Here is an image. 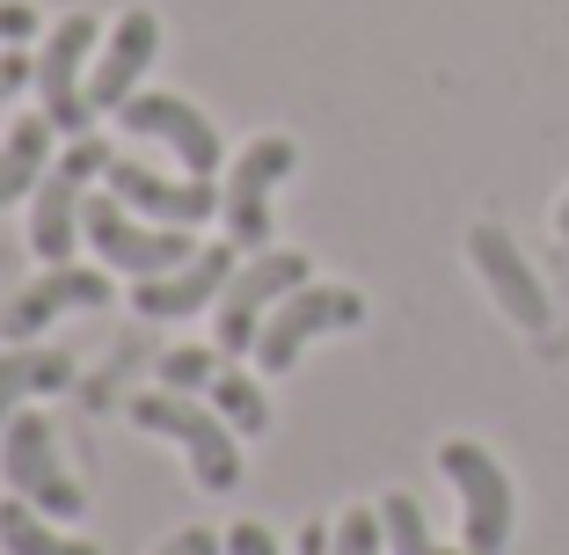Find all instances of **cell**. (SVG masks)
I'll list each match as a JSON object with an SVG mask.
<instances>
[{"label":"cell","instance_id":"3","mask_svg":"<svg viewBox=\"0 0 569 555\" xmlns=\"http://www.w3.org/2000/svg\"><path fill=\"white\" fill-rule=\"evenodd\" d=\"M0 475H8V489H16L22 505H37L44 519H81V512H88L81 483H73L67 460H59L51 424L30 417V409H16L8 432H0Z\"/></svg>","mask_w":569,"mask_h":555},{"label":"cell","instance_id":"10","mask_svg":"<svg viewBox=\"0 0 569 555\" xmlns=\"http://www.w3.org/2000/svg\"><path fill=\"white\" fill-rule=\"evenodd\" d=\"M468 264L482 270L489 300H497L503 315L519 321L526 337H540V329H548V321H555V307H548V286H540V278H533V264H526V256H519V241L503 235L497 219H482V227H475V235H468Z\"/></svg>","mask_w":569,"mask_h":555},{"label":"cell","instance_id":"4","mask_svg":"<svg viewBox=\"0 0 569 555\" xmlns=\"http://www.w3.org/2000/svg\"><path fill=\"white\" fill-rule=\"evenodd\" d=\"M132 424L176 438V446L190 454V468H198L204 489H234L241 483L234 424L219 417V409H204V403H190V395H176V387H161V395H139V403H132Z\"/></svg>","mask_w":569,"mask_h":555},{"label":"cell","instance_id":"16","mask_svg":"<svg viewBox=\"0 0 569 555\" xmlns=\"http://www.w3.org/2000/svg\"><path fill=\"white\" fill-rule=\"evenodd\" d=\"M73 380V358L67 351H44V344H8L0 351V432L16 417L22 395H59Z\"/></svg>","mask_w":569,"mask_h":555},{"label":"cell","instance_id":"20","mask_svg":"<svg viewBox=\"0 0 569 555\" xmlns=\"http://www.w3.org/2000/svg\"><path fill=\"white\" fill-rule=\"evenodd\" d=\"M212 403H219V417L234 424V432H263V424H270V403H263V387H256L249 373H219Z\"/></svg>","mask_w":569,"mask_h":555},{"label":"cell","instance_id":"26","mask_svg":"<svg viewBox=\"0 0 569 555\" xmlns=\"http://www.w3.org/2000/svg\"><path fill=\"white\" fill-rule=\"evenodd\" d=\"M161 555H219V541L204 534V526H183L176 541H161Z\"/></svg>","mask_w":569,"mask_h":555},{"label":"cell","instance_id":"13","mask_svg":"<svg viewBox=\"0 0 569 555\" xmlns=\"http://www.w3.org/2000/svg\"><path fill=\"white\" fill-rule=\"evenodd\" d=\"M110 278H102V270H73V264H51L44 278H37V286H22L16 293V307H8V321H0V329H8V344H30L37 329H44V321H59V315H73V307H110Z\"/></svg>","mask_w":569,"mask_h":555},{"label":"cell","instance_id":"15","mask_svg":"<svg viewBox=\"0 0 569 555\" xmlns=\"http://www.w3.org/2000/svg\"><path fill=\"white\" fill-rule=\"evenodd\" d=\"M153 51H161V22H153V8H132V16L110 30V51L96 59V73H88V102H96V110H124L132 88L147 81Z\"/></svg>","mask_w":569,"mask_h":555},{"label":"cell","instance_id":"23","mask_svg":"<svg viewBox=\"0 0 569 555\" xmlns=\"http://www.w3.org/2000/svg\"><path fill=\"white\" fill-rule=\"evenodd\" d=\"M37 37V8L30 0H0V44H30Z\"/></svg>","mask_w":569,"mask_h":555},{"label":"cell","instance_id":"19","mask_svg":"<svg viewBox=\"0 0 569 555\" xmlns=\"http://www.w3.org/2000/svg\"><path fill=\"white\" fill-rule=\"evenodd\" d=\"M380 526H387V555H468V548H446V541L423 526V505L417 497H380Z\"/></svg>","mask_w":569,"mask_h":555},{"label":"cell","instance_id":"25","mask_svg":"<svg viewBox=\"0 0 569 555\" xmlns=\"http://www.w3.org/2000/svg\"><path fill=\"white\" fill-rule=\"evenodd\" d=\"M22 81H37V59H30V51H22V44H8V51H0V102L16 96Z\"/></svg>","mask_w":569,"mask_h":555},{"label":"cell","instance_id":"2","mask_svg":"<svg viewBox=\"0 0 569 555\" xmlns=\"http://www.w3.org/2000/svg\"><path fill=\"white\" fill-rule=\"evenodd\" d=\"M110 161H118V147L88 132V139H73V147L44 169V184H37V205H30V249L44 256V264H67V256H73L88 184H96V176H110Z\"/></svg>","mask_w":569,"mask_h":555},{"label":"cell","instance_id":"5","mask_svg":"<svg viewBox=\"0 0 569 555\" xmlns=\"http://www.w3.org/2000/svg\"><path fill=\"white\" fill-rule=\"evenodd\" d=\"M300 286H315V278H307V256H292V249H256V264H241L234 278H227V293H219V329H212L219 351H227V358L256 351L270 307H278L284 293H300Z\"/></svg>","mask_w":569,"mask_h":555},{"label":"cell","instance_id":"1","mask_svg":"<svg viewBox=\"0 0 569 555\" xmlns=\"http://www.w3.org/2000/svg\"><path fill=\"white\" fill-rule=\"evenodd\" d=\"M438 468L460 489V541H468V555H503L511 548L519 497H511V475L497 468V454L475 446V438H446L438 446Z\"/></svg>","mask_w":569,"mask_h":555},{"label":"cell","instance_id":"22","mask_svg":"<svg viewBox=\"0 0 569 555\" xmlns=\"http://www.w3.org/2000/svg\"><path fill=\"white\" fill-rule=\"evenodd\" d=\"M161 380L176 387V395H212L219 358H212V351H168V358H161Z\"/></svg>","mask_w":569,"mask_h":555},{"label":"cell","instance_id":"24","mask_svg":"<svg viewBox=\"0 0 569 555\" xmlns=\"http://www.w3.org/2000/svg\"><path fill=\"white\" fill-rule=\"evenodd\" d=\"M227 555H278V534H270L263 519H241L234 534H227Z\"/></svg>","mask_w":569,"mask_h":555},{"label":"cell","instance_id":"14","mask_svg":"<svg viewBox=\"0 0 569 555\" xmlns=\"http://www.w3.org/2000/svg\"><path fill=\"white\" fill-rule=\"evenodd\" d=\"M234 249L219 241V249H198L190 264H176V270H161V278H139L132 286V307L147 321H176V315H198L212 293H227V278H234Z\"/></svg>","mask_w":569,"mask_h":555},{"label":"cell","instance_id":"9","mask_svg":"<svg viewBox=\"0 0 569 555\" xmlns=\"http://www.w3.org/2000/svg\"><path fill=\"white\" fill-rule=\"evenodd\" d=\"M292 169H300V147H292L284 132H263V139L241 147L234 176H227V205H219L241 249H263L270 241V190H278Z\"/></svg>","mask_w":569,"mask_h":555},{"label":"cell","instance_id":"18","mask_svg":"<svg viewBox=\"0 0 569 555\" xmlns=\"http://www.w3.org/2000/svg\"><path fill=\"white\" fill-rule=\"evenodd\" d=\"M0 548L8 555H102V548H88V541H67L37 505H22L16 489L0 497Z\"/></svg>","mask_w":569,"mask_h":555},{"label":"cell","instance_id":"11","mask_svg":"<svg viewBox=\"0 0 569 555\" xmlns=\"http://www.w3.org/2000/svg\"><path fill=\"white\" fill-rule=\"evenodd\" d=\"M118 118H124V132H132V139H161V147L176 153L190 176H212L219 169V132H212V118H204V110H190L183 96H132Z\"/></svg>","mask_w":569,"mask_h":555},{"label":"cell","instance_id":"7","mask_svg":"<svg viewBox=\"0 0 569 555\" xmlns=\"http://www.w3.org/2000/svg\"><path fill=\"white\" fill-rule=\"evenodd\" d=\"M81 235L96 241L102 264L132 270V278H161V270L190 264V227H139L132 212H124V198H88L81 205Z\"/></svg>","mask_w":569,"mask_h":555},{"label":"cell","instance_id":"6","mask_svg":"<svg viewBox=\"0 0 569 555\" xmlns=\"http://www.w3.org/2000/svg\"><path fill=\"white\" fill-rule=\"evenodd\" d=\"M358 321H366V300H358L351 286H300V293H284V300L270 307L263 337H256V366H263V373H284L315 337L358 329Z\"/></svg>","mask_w":569,"mask_h":555},{"label":"cell","instance_id":"21","mask_svg":"<svg viewBox=\"0 0 569 555\" xmlns=\"http://www.w3.org/2000/svg\"><path fill=\"white\" fill-rule=\"evenodd\" d=\"M329 555H387V526H380V512H343L336 519V534H329Z\"/></svg>","mask_w":569,"mask_h":555},{"label":"cell","instance_id":"12","mask_svg":"<svg viewBox=\"0 0 569 555\" xmlns=\"http://www.w3.org/2000/svg\"><path fill=\"white\" fill-rule=\"evenodd\" d=\"M110 190H118L132 212H153L161 227H198V219H212L227 198H212V184L204 176H183V184H168V176H153L147 161H132V153H118L110 161Z\"/></svg>","mask_w":569,"mask_h":555},{"label":"cell","instance_id":"17","mask_svg":"<svg viewBox=\"0 0 569 555\" xmlns=\"http://www.w3.org/2000/svg\"><path fill=\"white\" fill-rule=\"evenodd\" d=\"M44 161H51V118L37 110V118H22L0 139V205H16L22 190L44 184Z\"/></svg>","mask_w":569,"mask_h":555},{"label":"cell","instance_id":"27","mask_svg":"<svg viewBox=\"0 0 569 555\" xmlns=\"http://www.w3.org/2000/svg\"><path fill=\"white\" fill-rule=\"evenodd\" d=\"M555 235H562V241H569V198H562V205H555Z\"/></svg>","mask_w":569,"mask_h":555},{"label":"cell","instance_id":"8","mask_svg":"<svg viewBox=\"0 0 569 555\" xmlns=\"http://www.w3.org/2000/svg\"><path fill=\"white\" fill-rule=\"evenodd\" d=\"M96 30H102L96 16H67L59 30L44 37V51H37V96H44L51 132L88 139V118H96V102H88L81 67H88V51H96Z\"/></svg>","mask_w":569,"mask_h":555}]
</instances>
